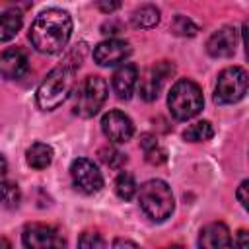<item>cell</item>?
Listing matches in <instances>:
<instances>
[{"mask_svg":"<svg viewBox=\"0 0 249 249\" xmlns=\"http://www.w3.org/2000/svg\"><path fill=\"white\" fill-rule=\"evenodd\" d=\"M72 35V18L68 12L49 8L41 12L29 27L31 45L45 54L60 53Z\"/></svg>","mask_w":249,"mask_h":249,"instance_id":"6da1fadb","label":"cell"},{"mask_svg":"<svg viewBox=\"0 0 249 249\" xmlns=\"http://www.w3.org/2000/svg\"><path fill=\"white\" fill-rule=\"evenodd\" d=\"M80 60H66L53 68L37 88V105L43 111H53L64 103L74 86V74Z\"/></svg>","mask_w":249,"mask_h":249,"instance_id":"7a4b0ae2","label":"cell"},{"mask_svg":"<svg viewBox=\"0 0 249 249\" xmlns=\"http://www.w3.org/2000/svg\"><path fill=\"white\" fill-rule=\"evenodd\" d=\"M138 202L144 214L154 222H163L173 212V193L171 187L161 179L146 181L138 191Z\"/></svg>","mask_w":249,"mask_h":249,"instance_id":"3957f363","label":"cell"},{"mask_svg":"<svg viewBox=\"0 0 249 249\" xmlns=\"http://www.w3.org/2000/svg\"><path fill=\"white\" fill-rule=\"evenodd\" d=\"M167 105L177 121H189L198 115L204 105L202 91L193 80H177L169 89Z\"/></svg>","mask_w":249,"mask_h":249,"instance_id":"277c9868","label":"cell"},{"mask_svg":"<svg viewBox=\"0 0 249 249\" xmlns=\"http://www.w3.org/2000/svg\"><path fill=\"white\" fill-rule=\"evenodd\" d=\"M107 82L99 76H88L76 89L74 93V105L72 111L82 117V119H89L93 117L105 103L107 99Z\"/></svg>","mask_w":249,"mask_h":249,"instance_id":"5b68a950","label":"cell"},{"mask_svg":"<svg viewBox=\"0 0 249 249\" xmlns=\"http://www.w3.org/2000/svg\"><path fill=\"white\" fill-rule=\"evenodd\" d=\"M247 91V72L241 66H228L218 74L214 101L216 103H237Z\"/></svg>","mask_w":249,"mask_h":249,"instance_id":"8992f818","label":"cell"},{"mask_svg":"<svg viewBox=\"0 0 249 249\" xmlns=\"http://www.w3.org/2000/svg\"><path fill=\"white\" fill-rule=\"evenodd\" d=\"M21 241L25 249H64L66 239L58 231V228L49 224H27L21 233Z\"/></svg>","mask_w":249,"mask_h":249,"instance_id":"52a82bcc","label":"cell"},{"mask_svg":"<svg viewBox=\"0 0 249 249\" xmlns=\"http://www.w3.org/2000/svg\"><path fill=\"white\" fill-rule=\"evenodd\" d=\"M70 177L78 191L86 195H93L103 187V175L97 165L88 158H76L70 163Z\"/></svg>","mask_w":249,"mask_h":249,"instance_id":"ba28073f","label":"cell"},{"mask_svg":"<svg viewBox=\"0 0 249 249\" xmlns=\"http://www.w3.org/2000/svg\"><path fill=\"white\" fill-rule=\"evenodd\" d=\"M173 70H175L173 64L167 62V60L156 62V64L146 72V76H144L142 82H140V97H142L144 101H154V99H158V95H160V91H161L165 80L173 74Z\"/></svg>","mask_w":249,"mask_h":249,"instance_id":"9c48e42d","label":"cell"},{"mask_svg":"<svg viewBox=\"0 0 249 249\" xmlns=\"http://www.w3.org/2000/svg\"><path fill=\"white\" fill-rule=\"evenodd\" d=\"M101 130L103 134L111 140V142H117V144H123V142H128L134 134V124L130 121L128 115H124L123 111H109L103 115L101 119Z\"/></svg>","mask_w":249,"mask_h":249,"instance_id":"30bf717a","label":"cell"},{"mask_svg":"<svg viewBox=\"0 0 249 249\" xmlns=\"http://www.w3.org/2000/svg\"><path fill=\"white\" fill-rule=\"evenodd\" d=\"M237 43H239V31L231 25H224L210 35V39L206 41V51L210 56L226 58L235 53Z\"/></svg>","mask_w":249,"mask_h":249,"instance_id":"8fae6325","label":"cell"},{"mask_svg":"<svg viewBox=\"0 0 249 249\" xmlns=\"http://www.w3.org/2000/svg\"><path fill=\"white\" fill-rule=\"evenodd\" d=\"M130 54V45L123 39H109V41H101L95 49H93V60L99 66H113L123 62L126 56Z\"/></svg>","mask_w":249,"mask_h":249,"instance_id":"7c38bea8","label":"cell"},{"mask_svg":"<svg viewBox=\"0 0 249 249\" xmlns=\"http://www.w3.org/2000/svg\"><path fill=\"white\" fill-rule=\"evenodd\" d=\"M198 249H235L228 226L222 222L204 226L198 233Z\"/></svg>","mask_w":249,"mask_h":249,"instance_id":"4fadbf2b","label":"cell"},{"mask_svg":"<svg viewBox=\"0 0 249 249\" xmlns=\"http://www.w3.org/2000/svg\"><path fill=\"white\" fill-rule=\"evenodd\" d=\"M29 72L27 54L19 49H8L0 53V76L6 80H19Z\"/></svg>","mask_w":249,"mask_h":249,"instance_id":"5bb4252c","label":"cell"},{"mask_svg":"<svg viewBox=\"0 0 249 249\" xmlns=\"http://www.w3.org/2000/svg\"><path fill=\"white\" fill-rule=\"evenodd\" d=\"M138 82V68L132 62H123L113 74V89L119 99H128Z\"/></svg>","mask_w":249,"mask_h":249,"instance_id":"9a60e30c","label":"cell"},{"mask_svg":"<svg viewBox=\"0 0 249 249\" xmlns=\"http://www.w3.org/2000/svg\"><path fill=\"white\" fill-rule=\"evenodd\" d=\"M25 160L27 163L33 167V169H45L51 165L53 161V148L49 144H43V142H35L27 148L25 152Z\"/></svg>","mask_w":249,"mask_h":249,"instance_id":"2e32d148","label":"cell"},{"mask_svg":"<svg viewBox=\"0 0 249 249\" xmlns=\"http://www.w3.org/2000/svg\"><path fill=\"white\" fill-rule=\"evenodd\" d=\"M140 148L144 152L146 161L152 163V165H161L167 160V152L160 146L158 138L152 136V134H142L140 136Z\"/></svg>","mask_w":249,"mask_h":249,"instance_id":"e0dca14e","label":"cell"},{"mask_svg":"<svg viewBox=\"0 0 249 249\" xmlns=\"http://www.w3.org/2000/svg\"><path fill=\"white\" fill-rule=\"evenodd\" d=\"M134 27H140V29H150V27H156L158 21H160V10L152 4H142L138 6L132 16H130Z\"/></svg>","mask_w":249,"mask_h":249,"instance_id":"ac0fdd59","label":"cell"},{"mask_svg":"<svg viewBox=\"0 0 249 249\" xmlns=\"http://www.w3.org/2000/svg\"><path fill=\"white\" fill-rule=\"evenodd\" d=\"M21 27V16L18 12H2L0 14V43L10 41Z\"/></svg>","mask_w":249,"mask_h":249,"instance_id":"d6986e66","label":"cell"},{"mask_svg":"<svg viewBox=\"0 0 249 249\" xmlns=\"http://www.w3.org/2000/svg\"><path fill=\"white\" fill-rule=\"evenodd\" d=\"M21 202V191L12 181H0V206L4 208H18Z\"/></svg>","mask_w":249,"mask_h":249,"instance_id":"ffe728a7","label":"cell"},{"mask_svg":"<svg viewBox=\"0 0 249 249\" xmlns=\"http://www.w3.org/2000/svg\"><path fill=\"white\" fill-rule=\"evenodd\" d=\"M212 136H214V128L208 121H198L183 130V138L187 142H204V140H210Z\"/></svg>","mask_w":249,"mask_h":249,"instance_id":"44dd1931","label":"cell"},{"mask_svg":"<svg viewBox=\"0 0 249 249\" xmlns=\"http://www.w3.org/2000/svg\"><path fill=\"white\" fill-rule=\"evenodd\" d=\"M136 191H138V185H136L134 177L128 171H121L115 179V193L119 195V198L130 200V198H134Z\"/></svg>","mask_w":249,"mask_h":249,"instance_id":"7402d4cb","label":"cell"},{"mask_svg":"<svg viewBox=\"0 0 249 249\" xmlns=\"http://www.w3.org/2000/svg\"><path fill=\"white\" fill-rule=\"evenodd\" d=\"M99 158H101V161H103L105 165H109V167H113V169H119V167L126 161V156H124L123 152H119L117 148H113V146L101 148V150H99Z\"/></svg>","mask_w":249,"mask_h":249,"instance_id":"603a6c76","label":"cell"},{"mask_svg":"<svg viewBox=\"0 0 249 249\" xmlns=\"http://www.w3.org/2000/svg\"><path fill=\"white\" fill-rule=\"evenodd\" d=\"M78 249H105V239L101 233L88 230L78 237Z\"/></svg>","mask_w":249,"mask_h":249,"instance_id":"cb8c5ba5","label":"cell"},{"mask_svg":"<svg viewBox=\"0 0 249 249\" xmlns=\"http://www.w3.org/2000/svg\"><path fill=\"white\" fill-rule=\"evenodd\" d=\"M171 31H173L175 35H181V37H193V35H196L198 27H196L189 18L177 16V18L173 19V23H171Z\"/></svg>","mask_w":249,"mask_h":249,"instance_id":"d4e9b609","label":"cell"},{"mask_svg":"<svg viewBox=\"0 0 249 249\" xmlns=\"http://www.w3.org/2000/svg\"><path fill=\"white\" fill-rule=\"evenodd\" d=\"M247 187H249V181L245 179V181H241V185L237 187V193H235V196H237V200L241 202V206L243 208H247Z\"/></svg>","mask_w":249,"mask_h":249,"instance_id":"484cf974","label":"cell"},{"mask_svg":"<svg viewBox=\"0 0 249 249\" xmlns=\"http://www.w3.org/2000/svg\"><path fill=\"white\" fill-rule=\"evenodd\" d=\"M249 233H247V230H239L237 233H235V247L237 249H249Z\"/></svg>","mask_w":249,"mask_h":249,"instance_id":"4316f807","label":"cell"},{"mask_svg":"<svg viewBox=\"0 0 249 249\" xmlns=\"http://www.w3.org/2000/svg\"><path fill=\"white\" fill-rule=\"evenodd\" d=\"M113 249H142V247L136 245V243L130 241V239H123V237H119V239H115Z\"/></svg>","mask_w":249,"mask_h":249,"instance_id":"83f0119b","label":"cell"},{"mask_svg":"<svg viewBox=\"0 0 249 249\" xmlns=\"http://www.w3.org/2000/svg\"><path fill=\"white\" fill-rule=\"evenodd\" d=\"M119 6H121L119 2H99V4H97V8L103 10V12H113V10H117Z\"/></svg>","mask_w":249,"mask_h":249,"instance_id":"f1b7e54d","label":"cell"},{"mask_svg":"<svg viewBox=\"0 0 249 249\" xmlns=\"http://www.w3.org/2000/svg\"><path fill=\"white\" fill-rule=\"evenodd\" d=\"M6 171H8V161H6V158L0 154V179L6 175Z\"/></svg>","mask_w":249,"mask_h":249,"instance_id":"f546056e","label":"cell"},{"mask_svg":"<svg viewBox=\"0 0 249 249\" xmlns=\"http://www.w3.org/2000/svg\"><path fill=\"white\" fill-rule=\"evenodd\" d=\"M0 249H12V243L6 237H0Z\"/></svg>","mask_w":249,"mask_h":249,"instance_id":"4dcf8cb0","label":"cell"},{"mask_svg":"<svg viewBox=\"0 0 249 249\" xmlns=\"http://www.w3.org/2000/svg\"><path fill=\"white\" fill-rule=\"evenodd\" d=\"M167 249H183L181 245H171V247H167Z\"/></svg>","mask_w":249,"mask_h":249,"instance_id":"1f68e13d","label":"cell"}]
</instances>
